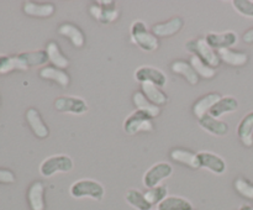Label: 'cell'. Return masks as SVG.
Masks as SVG:
<instances>
[{
  "label": "cell",
  "mask_w": 253,
  "mask_h": 210,
  "mask_svg": "<svg viewBox=\"0 0 253 210\" xmlns=\"http://www.w3.org/2000/svg\"><path fill=\"white\" fill-rule=\"evenodd\" d=\"M170 68H172V71L174 72V73L182 76L190 85H197L198 82H199V76H198L197 72L194 71L192 64L188 63V62L179 59V61L173 62Z\"/></svg>",
  "instance_id": "cell-23"
},
{
  "label": "cell",
  "mask_w": 253,
  "mask_h": 210,
  "mask_svg": "<svg viewBox=\"0 0 253 210\" xmlns=\"http://www.w3.org/2000/svg\"><path fill=\"white\" fill-rule=\"evenodd\" d=\"M198 158H199L200 168H205L215 174H222L226 170V162L216 153L202 151L198 153Z\"/></svg>",
  "instance_id": "cell-11"
},
{
  "label": "cell",
  "mask_w": 253,
  "mask_h": 210,
  "mask_svg": "<svg viewBox=\"0 0 253 210\" xmlns=\"http://www.w3.org/2000/svg\"><path fill=\"white\" fill-rule=\"evenodd\" d=\"M170 158L175 162L183 163V165L188 166V167L197 169L200 168L199 165V158H198V153L192 152L185 148H174L170 151Z\"/></svg>",
  "instance_id": "cell-22"
},
{
  "label": "cell",
  "mask_w": 253,
  "mask_h": 210,
  "mask_svg": "<svg viewBox=\"0 0 253 210\" xmlns=\"http://www.w3.org/2000/svg\"><path fill=\"white\" fill-rule=\"evenodd\" d=\"M185 48L193 53L194 56L199 57L202 61H204L205 63L209 64L212 68H217L221 63V59H220L217 52H215L214 48L208 44L207 40L205 39H197V40H190L185 43Z\"/></svg>",
  "instance_id": "cell-3"
},
{
  "label": "cell",
  "mask_w": 253,
  "mask_h": 210,
  "mask_svg": "<svg viewBox=\"0 0 253 210\" xmlns=\"http://www.w3.org/2000/svg\"><path fill=\"white\" fill-rule=\"evenodd\" d=\"M232 6L239 14L253 17V1L251 0H232Z\"/></svg>",
  "instance_id": "cell-35"
},
{
  "label": "cell",
  "mask_w": 253,
  "mask_h": 210,
  "mask_svg": "<svg viewBox=\"0 0 253 210\" xmlns=\"http://www.w3.org/2000/svg\"><path fill=\"white\" fill-rule=\"evenodd\" d=\"M152 119L142 111H133L125 121H124V131L127 135H136L140 131H152Z\"/></svg>",
  "instance_id": "cell-6"
},
{
  "label": "cell",
  "mask_w": 253,
  "mask_h": 210,
  "mask_svg": "<svg viewBox=\"0 0 253 210\" xmlns=\"http://www.w3.org/2000/svg\"><path fill=\"white\" fill-rule=\"evenodd\" d=\"M73 160L67 155H56L47 157L40 165V173L43 177L48 178L56 173H67L73 169Z\"/></svg>",
  "instance_id": "cell-4"
},
{
  "label": "cell",
  "mask_w": 253,
  "mask_h": 210,
  "mask_svg": "<svg viewBox=\"0 0 253 210\" xmlns=\"http://www.w3.org/2000/svg\"><path fill=\"white\" fill-rule=\"evenodd\" d=\"M125 199L136 210H152V205L145 198V193L138 189H128L126 192Z\"/></svg>",
  "instance_id": "cell-30"
},
{
  "label": "cell",
  "mask_w": 253,
  "mask_h": 210,
  "mask_svg": "<svg viewBox=\"0 0 253 210\" xmlns=\"http://www.w3.org/2000/svg\"><path fill=\"white\" fill-rule=\"evenodd\" d=\"M89 12L101 24H110L119 16V10L114 1H99L98 4L90 5Z\"/></svg>",
  "instance_id": "cell-7"
},
{
  "label": "cell",
  "mask_w": 253,
  "mask_h": 210,
  "mask_svg": "<svg viewBox=\"0 0 253 210\" xmlns=\"http://www.w3.org/2000/svg\"><path fill=\"white\" fill-rule=\"evenodd\" d=\"M58 34L66 39L71 40L74 47L81 48L85 43V37L82 30L73 24H63L58 27Z\"/></svg>",
  "instance_id": "cell-20"
},
{
  "label": "cell",
  "mask_w": 253,
  "mask_h": 210,
  "mask_svg": "<svg viewBox=\"0 0 253 210\" xmlns=\"http://www.w3.org/2000/svg\"><path fill=\"white\" fill-rule=\"evenodd\" d=\"M132 101H133V105L136 106V110L147 114L151 119L157 118V116L161 114L160 106L151 103V101L146 98L145 94H143L142 91H136V93H133Z\"/></svg>",
  "instance_id": "cell-18"
},
{
  "label": "cell",
  "mask_w": 253,
  "mask_h": 210,
  "mask_svg": "<svg viewBox=\"0 0 253 210\" xmlns=\"http://www.w3.org/2000/svg\"><path fill=\"white\" fill-rule=\"evenodd\" d=\"M27 67L43 66L48 62V56L46 51H32V52H22L19 54Z\"/></svg>",
  "instance_id": "cell-32"
},
{
  "label": "cell",
  "mask_w": 253,
  "mask_h": 210,
  "mask_svg": "<svg viewBox=\"0 0 253 210\" xmlns=\"http://www.w3.org/2000/svg\"><path fill=\"white\" fill-rule=\"evenodd\" d=\"M189 63L192 64V67L194 68V71L197 72L198 76L202 77V78L211 79V78H214L215 74H216V69L212 68V67H210L209 64H207L204 61H202L199 57L194 56V54L190 57Z\"/></svg>",
  "instance_id": "cell-31"
},
{
  "label": "cell",
  "mask_w": 253,
  "mask_h": 210,
  "mask_svg": "<svg viewBox=\"0 0 253 210\" xmlns=\"http://www.w3.org/2000/svg\"><path fill=\"white\" fill-rule=\"evenodd\" d=\"M208 44H209L211 48L214 49H225L230 48L231 46L237 43L239 41V37H237V34L234 31H226V32H220V34H216V32H209L205 37Z\"/></svg>",
  "instance_id": "cell-10"
},
{
  "label": "cell",
  "mask_w": 253,
  "mask_h": 210,
  "mask_svg": "<svg viewBox=\"0 0 253 210\" xmlns=\"http://www.w3.org/2000/svg\"><path fill=\"white\" fill-rule=\"evenodd\" d=\"M168 189L166 185H158V187L150 188L145 192V198L151 205H158L168 197Z\"/></svg>",
  "instance_id": "cell-33"
},
{
  "label": "cell",
  "mask_w": 253,
  "mask_h": 210,
  "mask_svg": "<svg viewBox=\"0 0 253 210\" xmlns=\"http://www.w3.org/2000/svg\"><path fill=\"white\" fill-rule=\"evenodd\" d=\"M131 40L146 52L156 51L160 46L157 37L152 34V31H148L146 24L141 20L133 21L131 25Z\"/></svg>",
  "instance_id": "cell-2"
},
{
  "label": "cell",
  "mask_w": 253,
  "mask_h": 210,
  "mask_svg": "<svg viewBox=\"0 0 253 210\" xmlns=\"http://www.w3.org/2000/svg\"><path fill=\"white\" fill-rule=\"evenodd\" d=\"M239 109V101L234 96H221L219 101L215 104L209 111L210 115L215 119H219L226 114L234 113Z\"/></svg>",
  "instance_id": "cell-17"
},
{
  "label": "cell",
  "mask_w": 253,
  "mask_h": 210,
  "mask_svg": "<svg viewBox=\"0 0 253 210\" xmlns=\"http://www.w3.org/2000/svg\"><path fill=\"white\" fill-rule=\"evenodd\" d=\"M69 194L73 198H76V199L90 198V199L100 202L104 198V195H105V189H104L103 184L99 183L98 180L83 178V179L76 180L71 185Z\"/></svg>",
  "instance_id": "cell-1"
},
{
  "label": "cell",
  "mask_w": 253,
  "mask_h": 210,
  "mask_svg": "<svg viewBox=\"0 0 253 210\" xmlns=\"http://www.w3.org/2000/svg\"><path fill=\"white\" fill-rule=\"evenodd\" d=\"M54 108L59 113L76 114V115H83L89 110L86 101L82 98H77V96H61V98L56 99Z\"/></svg>",
  "instance_id": "cell-8"
},
{
  "label": "cell",
  "mask_w": 253,
  "mask_h": 210,
  "mask_svg": "<svg viewBox=\"0 0 253 210\" xmlns=\"http://www.w3.org/2000/svg\"><path fill=\"white\" fill-rule=\"evenodd\" d=\"M40 77L43 79H48V81H53L58 83L59 85L66 88L69 84L71 79L69 76L63 71V69L56 68L53 66H46L43 68L40 69Z\"/></svg>",
  "instance_id": "cell-25"
},
{
  "label": "cell",
  "mask_w": 253,
  "mask_h": 210,
  "mask_svg": "<svg viewBox=\"0 0 253 210\" xmlns=\"http://www.w3.org/2000/svg\"><path fill=\"white\" fill-rule=\"evenodd\" d=\"M242 40H244L246 43H253V27L250 29L249 31L245 32L244 36H242Z\"/></svg>",
  "instance_id": "cell-37"
},
{
  "label": "cell",
  "mask_w": 253,
  "mask_h": 210,
  "mask_svg": "<svg viewBox=\"0 0 253 210\" xmlns=\"http://www.w3.org/2000/svg\"><path fill=\"white\" fill-rule=\"evenodd\" d=\"M184 26V20L180 16H174L167 21L160 22L152 26V34L156 37H170L180 31Z\"/></svg>",
  "instance_id": "cell-12"
},
{
  "label": "cell",
  "mask_w": 253,
  "mask_h": 210,
  "mask_svg": "<svg viewBox=\"0 0 253 210\" xmlns=\"http://www.w3.org/2000/svg\"><path fill=\"white\" fill-rule=\"evenodd\" d=\"M173 173V167L167 162H160L148 168L143 174V185L147 189L161 185L165 179L169 178Z\"/></svg>",
  "instance_id": "cell-5"
},
{
  "label": "cell",
  "mask_w": 253,
  "mask_h": 210,
  "mask_svg": "<svg viewBox=\"0 0 253 210\" xmlns=\"http://www.w3.org/2000/svg\"><path fill=\"white\" fill-rule=\"evenodd\" d=\"M44 51H46L47 56H48V61L51 62L56 68L66 69L67 67L69 66V59L62 53V51L59 49L58 44H57L56 42H48Z\"/></svg>",
  "instance_id": "cell-26"
},
{
  "label": "cell",
  "mask_w": 253,
  "mask_h": 210,
  "mask_svg": "<svg viewBox=\"0 0 253 210\" xmlns=\"http://www.w3.org/2000/svg\"><path fill=\"white\" fill-rule=\"evenodd\" d=\"M15 180H16V178H15V174L11 170L0 168V183L11 184V183H15Z\"/></svg>",
  "instance_id": "cell-36"
},
{
  "label": "cell",
  "mask_w": 253,
  "mask_h": 210,
  "mask_svg": "<svg viewBox=\"0 0 253 210\" xmlns=\"http://www.w3.org/2000/svg\"><path fill=\"white\" fill-rule=\"evenodd\" d=\"M27 68L29 67L19 54L0 57V74H6L12 71H26Z\"/></svg>",
  "instance_id": "cell-28"
},
{
  "label": "cell",
  "mask_w": 253,
  "mask_h": 210,
  "mask_svg": "<svg viewBox=\"0 0 253 210\" xmlns=\"http://www.w3.org/2000/svg\"><path fill=\"white\" fill-rule=\"evenodd\" d=\"M157 210H193V205L185 198L170 195L157 205Z\"/></svg>",
  "instance_id": "cell-29"
},
{
  "label": "cell",
  "mask_w": 253,
  "mask_h": 210,
  "mask_svg": "<svg viewBox=\"0 0 253 210\" xmlns=\"http://www.w3.org/2000/svg\"><path fill=\"white\" fill-rule=\"evenodd\" d=\"M135 79L142 83L155 84L158 88H162L167 84V76L161 69L150 66H142L135 72Z\"/></svg>",
  "instance_id": "cell-9"
},
{
  "label": "cell",
  "mask_w": 253,
  "mask_h": 210,
  "mask_svg": "<svg viewBox=\"0 0 253 210\" xmlns=\"http://www.w3.org/2000/svg\"><path fill=\"white\" fill-rule=\"evenodd\" d=\"M240 210H253V207H250V205H242L240 208Z\"/></svg>",
  "instance_id": "cell-38"
},
{
  "label": "cell",
  "mask_w": 253,
  "mask_h": 210,
  "mask_svg": "<svg viewBox=\"0 0 253 210\" xmlns=\"http://www.w3.org/2000/svg\"><path fill=\"white\" fill-rule=\"evenodd\" d=\"M24 12L32 17H51L56 11V6L53 4H39V2L27 1L22 7Z\"/></svg>",
  "instance_id": "cell-19"
},
{
  "label": "cell",
  "mask_w": 253,
  "mask_h": 210,
  "mask_svg": "<svg viewBox=\"0 0 253 210\" xmlns=\"http://www.w3.org/2000/svg\"><path fill=\"white\" fill-rule=\"evenodd\" d=\"M141 91L145 94L146 98L151 101L152 104L157 106H162L165 104H167L168 96L166 95L165 91L161 90L158 86H156L155 84L151 83H142L141 84Z\"/></svg>",
  "instance_id": "cell-27"
},
{
  "label": "cell",
  "mask_w": 253,
  "mask_h": 210,
  "mask_svg": "<svg viewBox=\"0 0 253 210\" xmlns=\"http://www.w3.org/2000/svg\"><path fill=\"white\" fill-rule=\"evenodd\" d=\"M199 125L205 131L215 136H225L229 132V125L225 121L220 120V119L212 118L210 114H207V115L200 119Z\"/></svg>",
  "instance_id": "cell-16"
},
{
  "label": "cell",
  "mask_w": 253,
  "mask_h": 210,
  "mask_svg": "<svg viewBox=\"0 0 253 210\" xmlns=\"http://www.w3.org/2000/svg\"><path fill=\"white\" fill-rule=\"evenodd\" d=\"M237 135L245 146H253V111L247 114L237 126Z\"/></svg>",
  "instance_id": "cell-21"
},
{
  "label": "cell",
  "mask_w": 253,
  "mask_h": 210,
  "mask_svg": "<svg viewBox=\"0 0 253 210\" xmlns=\"http://www.w3.org/2000/svg\"><path fill=\"white\" fill-rule=\"evenodd\" d=\"M235 189L239 193L240 195H242L244 198L253 200V184L251 182H249L247 179H245L244 177H239L234 183Z\"/></svg>",
  "instance_id": "cell-34"
},
{
  "label": "cell",
  "mask_w": 253,
  "mask_h": 210,
  "mask_svg": "<svg viewBox=\"0 0 253 210\" xmlns=\"http://www.w3.org/2000/svg\"><path fill=\"white\" fill-rule=\"evenodd\" d=\"M221 99V95L219 93H208L204 96H202L200 99H198L197 101L193 105V113H194L195 118L198 120L205 116L207 114H209V111L211 110L212 106L217 103V101Z\"/></svg>",
  "instance_id": "cell-14"
},
{
  "label": "cell",
  "mask_w": 253,
  "mask_h": 210,
  "mask_svg": "<svg viewBox=\"0 0 253 210\" xmlns=\"http://www.w3.org/2000/svg\"><path fill=\"white\" fill-rule=\"evenodd\" d=\"M26 120L31 130L34 131V133L39 138H46L49 135L48 127L44 124V121L42 120L41 114L39 113V110H36L35 108H30L26 111Z\"/></svg>",
  "instance_id": "cell-15"
},
{
  "label": "cell",
  "mask_w": 253,
  "mask_h": 210,
  "mask_svg": "<svg viewBox=\"0 0 253 210\" xmlns=\"http://www.w3.org/2000/svg\"><path fill=\"white\" fill-rule=\"evenodd\" d=\"M217 54H219L220 59L222 62L232 67H242L249 62V56L245 52L235 51V49L231 48L219 49Z\"/></svg>",
  "instance_id": "cell-24"
},
{
  "label": "cell",
  "mask_w": 253,
  "mask_h": 210,
  "mask_svg": "<svg viewBox=\"0 0 253 210\" xmlns=\"http://www.w3.org/2000/svg\"><path fill=\"white\" fill-rule=\"evenodd\" d=\"M27 202L31 210H44V185L42 182H34L27 190Z\"/></svg>",
  "instance_id": "cell-13"
}]
</instances>
